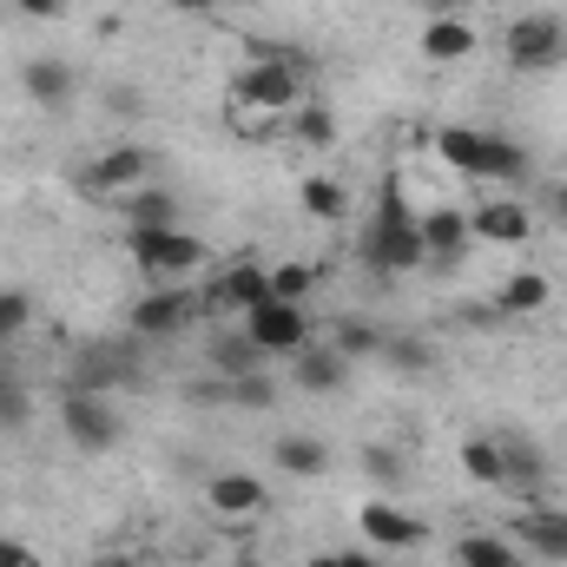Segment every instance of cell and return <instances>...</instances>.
Returning <instances> with one entry per match:
<instances>
[{
    "label": "cell",
    "instance_id": "cell-25",
    "mask_svg": "<svg viewBox=\"0 0 567 567\" xmlns=\"http://www.w3.org/2000/svg\"><path fill=\"white\" fill-rule=\"evenodd\" d=\"M455 561L462 567H522V555H515L502 535H462V542H455Z\"/></svg>",
    "mask_w": 567,
    "mask_h": 567
},
{
    "label": "cell",
    "instance_id": "cell-38",
    "mask_svg": "<svg viewBox=\"0 0 567 567\" xmlns=\"http://www.w3.org/2000/svg\"><path fill=\"white\" fill-rule=\"evenodd\" d=\"M337 561H343V567H383V561H377V555H357V548H343Z\"/></svg>",
    "mask_w": 567,
    "mask_h": 567
},
{
    "label": "cell",
    "instance_id": "cell-26",
    "mask_svg": "<svg viewBox=\"0 0 567 567\" xmlns=\"http://www.w3.org/2000/svg\"><path fill=\"white\" fill-rule=\"evenodd\" d=\"M502 462H508V488H522V495H535V488H542V455H535L528 442L502 435Z\"/></svg>",
    "mask_w": 567,
    "mask_h": 567
},
{
    "label": "cell",
    "instance_id": "cell-37",
    "mask_svg": "<svg viewBox=\"0 0 567 567\" xmlns=\"http://www.w3.org/2000/svg\"><path fill=\"white\" fill-rule=\"evenodd\" d=\"M13 7L33 13V20H53V13H60V0H13Z\"/></svg>",
    "mask_w": 567,
    "mask_h": 567
},
{
    "label": "cell",
    "instance_id": "cell-28",
    "mask_svg": "<svg viewBox=\"0 0 567 567\" xmlns=\"http://www.w3.org/2000/svg\"><path fill=\"white\" fill-rule=\"evenodd\" d=\"M303 212L323 218V225H337L343 218V185L337 178H303Z\"/></svg>",
    "mask_w": 567,
    "mask_h": 567
},
{
    "label": "cell",
    "instance_id": "cell-16",
    "mask_svg": "<svg viewBox=\"0 0 567 567\" xmlns=\"http://www.w3.org/2000/svg\"><path fill=\"white\" fill-rule=\"evenodd\" d=\"M20 86H27V100H33V106H47V113L73 106V66H66V60H27Z\"/></svg>",
    "mask_w": 567,
    "mask_h": 567
},
{
    "label": "cell",
    "instance_id": "cell-23",
    "mask_svg": "<svg viewBox=\"0 0 567 567\" xmlns=\"http://www.w3.org/2000/svg\"><path fill=\"white\" fill-rule=\"evenodd\" d=\"M390 370H403V377H423L429 363H435V350H429L423 337H410V330H383V350H377Z\"/></svg>",
    "mask_w": 567,
    "mask_h": 567
},
{
    "label": "cell",
    "instance_id": "cell-15",
    "mask_svg": "<svg viewBox=\"0 0 567 567\" xmlns=\"http://www.w3.org/2000/svg\"><path fill=\"white\" fill-rule=\"evenodd\" d=\"M515 542H522V548H535L542 561H567V515L535 502V508L515 522Z\"/></svg>",
    "mask_w": 567,
    "mask_h": 567
},
{
    "label": "cell",
    "instance_id": "cell-10",
    "mask_svg": "<svg viewBox=\"0 0 567 567\" xmlns=\"http://www.w3.org/2000/svg\"><path fill=\"white\" fill-rule=\"evenodd\" d=\"M290 383L310 390V396H337V390L350 383V357L330 350V343H303V350L290 357Z\"/></svg>",
    "mask_w": 567,
    "mask_h": 567
},
{
    "label": "cell",
    "instance_id": "cell-24",
    "mask_svg": "<svg viewBox=\"0 0 567 567\" xmlns=\"http://www.w3.org/2000/svg\"><path fill=\"white\" fill-rule=\"evenodd\" d=\"M278 468L284 475H323L330 468V449L317 435H284L278 442Z\"/></svg>",
    "mask_w": 567,
    "mask_h": 567
},
{
    "label": "cell",
    "instance_id": "cell-17",
    "mask_svg": "<svg viewBox=\"0 0 567 567\" xmlns=\"http://www.w3.org/2000/svg\"><path fill=\"white\" fill-rule=\"evenodd\" d=\"M265 350L245 337V330H225V337H212V370L225 377V383H238V377H265Z\"/></svg>",
    "mask_w": 567,
    "mask_h": 567
},
{
    "label": "cell",
    "instance_id": "cell-9",
    "mask_svg": "<svg viewBox=\"0 0 567 567\" xmlns=\"http://www.w3.org/2000/svg\"><path fill=\"white\" fill-rule=\"evenodd\" d=\"M357 528H363V542L370 548H423L429 542V528L416 522V515H403L396 502H363V515H357Z\"/></svg>",
    "mask_w": 567,
    "mask_h": 567
},
{
    "label": "cell",
    "instance_id": "cell-22",
    "mask_svg": "<svg viewBox=\"0 0 567 567\" xmlns=\"http://www.w3.org/2000/svg\"><path fill=\"white\" fill-rule=\"evenodd\" d=\"M495 310L508 317H528V310H548V278L542 271H515V278L495 290Z\"/></svg>",
    "mask_w": 567,
    "mask_h": 567
},
{
    "label": "cell",
    "instance_id": "cell-41",
    "mask_svg": "<svg viewBox=\"0 0 567 567\" xmlns=\"http://www.w3.org/2000/svg\"><path fill=\"white\" fill-rule=\"evenodd\" d=\"M93 567H133V561H126V555H100Z\"/></svg>",
    "mask_w": 567,
    "mask_h": 567
},
{
    "label": "cell",
    "instance_id": "cell-36",
    "mask_svg": "<svg viewBox=\"0 0 567 567\" xmlns=\"http://www.w3.org/2000/svg\"><path fill=\"white\" fill-rule=\"evenodd\" d=\"M0 567H33V555H27L13 535H0Z\"/></svg>",
    "mask_w": 567,
    "mask_h": 567
},
{
    "label": "cell",
    "instance_id": "cell-12",
    "mask_svg": "<svg viewBox=\"0 0 567 567\" xmlns=\"http://www.w3.org/2000/svg\"><path fill=\"white\" fill-rule=\"evenodd\" d=\"M416 231H423V251H429V265H455L462 251H468V212H449V205H435V212H423L416 218Z\"/></svg>",
    "mask_w": 567,
    "mask_h": 567
},
{
    "label": "cell",
    "instance_id": "cell-43",
    "mask_svg": "<svg viewBox=\"0 0 567 567\" xmlns=\"http://www.w3.org/2000/svg\"><path fill=\"white\" fill-rule=\"evenodd\" d=\"M310 567H343V561H337V555H317V561H310Z\"/></svg>",
    "mask_w": 567,
    "mask_h": 567
},
{
    "label": "cell",
    "instance_id": "cell-11",
    "mask_svg": "<svg viewBox=\"0 0 567 567\" xmlns=\"http://www.w3.org/2000/svg\"><path fill=\"white\" fill-rule=\"evenodd\" d=\"M205 502H212L218 522H258V515L271 508V495H265L258 475H212V482H205Z\"/></svg>",
    "mask_w": 567,
    "mask_h": 567
},
{
    "label": "cell",
    "instance_id": "cell-13",
    "mask_svg": "<svg viewBox=\"0 0 567 567\" xmlns=\"http://www.w3.org/2000/svg\"><path fill=\"white\" fill-rule=\"evenodd\" d=\"M468 231L488 238V245H522V238L535 231V218H528V205H515V198H488L482 212H468Z\"/></svg>",
    "mask_w": 567,
    "mask_h": 567
},
{
    "label": "cell",
    "instance_id": "cell-33",
    "mask_svg": "<svg viewBox=\"0 0 567 567\" xmlns=\"http://www.w3.org/2000/svg\"><path fill=\"white\" fill-rule=\"evenodd\" d=\"M297 140L303 145H337V120H330L323 106H303V113H297Z\"/></svg>",
    "mask_w": 567,
    "mask_h": 567
},
{
    "label": "cell",
    "instance_id": "cell-5",
    "mask_svg": "<svg viewBox=\"0 0 567 567\" xmlns=\"http://www.w3.org/2000/svg\"><path fill=\"white\" fill-rule=\"evenodd\" d=\"M60 423H66V435H73V449H86V455H106V449L120 442V416H113V403L93 396V390H66Z\"/></svg>",
    "mask_w": 567,
    "mask_h": 567
},
{
    "label": "cell",
    "instance_id": "cell-3",
    "mask_svg": "<svg viewBox=\"0 0 567 567\" xmlns=\"http://www.w3.org/2000/svg\"><path fill=\"white\" fill-rule=\"evenodd\" d=\"M126 245H133V265H140L145 278H185V271H198V265H205V245H198L192 231H178V225H145V231H126Z\"/></svg>",
    "mask_w": 567,
    "mask_h": 567
},
{
    "label": "cell",
    "instance_id": "cell-1",
    "mask_svg": "<svg viewBox=\"0 0 567 567\" xmlns=\"http://www.w3.org/2000/svg\"><path fill=\"white\" fill-rule=\"evenodd\" d=\"M363 265H370L377 278H403V271L429 265L423 231H416V218H410L396 178H383V192H377V225H370V238H363Z\"/></svg>",
    "mask_w": 567,
    "mask_h": 567
},
{
    "label": "cell",
    "instance_id": "cell-27",
    "mask_svg": "<svg viewBox=\"0 0 567 567\" xmlns=\"http://www.w3.org/2000/svg\"><path fill=\"white\" fill-rule=\"evenodd\" d=\"M330 350H343V357H377V350H383V330L363 323V317H343L337 337H330Z\"/></svg>",
    "mask_w": 567,
    "mask_h": 567
},
{
    "label": "cell",
    "instance_id": "cell-30",
    "mask_svg": "<svg viewBox=\"0 0 567 567\" xmlns=\"http://www.w3.org/2000/svg\"><path fill=\"white\" fill-rule=\"evenodd\" d=\"M488 178H508V185L528 178V152L515 140H495V133H488Z\"/></svg>",
    "mask_w": 567,
    "mask_h": 567
},
{
    "label": "cell",
    "instance_id": "cell-6",
    "mask_svg": "<svg viewBox=\"0 0 567 567\" xmlns=\"http://www.w3.org/2000/svg\"><path fill=\"white\" fill-rule=\"evenodd\" d=\"M238 100L258 106V113H290V106L303 100V80H297V66H284V60H258V66L238 73Z\"/></svg>",
    "mask_w": 567,
    "mask_h": 567
},
{
    "label": "cell",
    "instance_id": "cell-18",
    "mask_svg": "<svg viewBox=\"0 0 567 567\" xmlns=\"http://www.w3.org/2000/svg\"><path fill=\"white\" fill-rule=\"evenodd\" d=\"M271 297V271H258V265H231L225 278L212 284V303L218 310H258Z\"/></svg>",
    "mask_w": 567,
    "mask_h": 567
},
{
    "label": "cell",
    "instance_id": "cell-42",
    "mask_svg": "<svg viewBox=\"0 0 567 567\" xmlns=\"http://www.w3.org/2000/svg\"><path fill=\"white\" fill-rule=\"evenodd\" d=\"M555 212H561V225H567V185H561V192H555Z\"/></svg>",
    "mask_w": 567,
    "mask_h": 567
},
{
    "label": "cell",
    "instance_id": "cell-31",
    "mask_svg": "<svg viewBox=\"0 0 567 567\" xmlns=\"http://www.w3.org/2000/svg\"><path fill=\"white\" fill-rule=\"evenodd\" d=\"M212 396H225V403H245V410H271V377H238V383H218Z\"/></svg>",
    "mask_w": 567,
    "mask_h": 567
},
{
    "label": "cell",
    "instance_id": "cell-35",
    "mask_svg": "<svg viewBox=\"0 0 567 567\" xmlns=\"http://www.w3.org/2000/svg\"><path fill=\"white\" fill-rule=\"evenodd\" d=\"M363 468H370L377 482H403V455H396V449H383V442L363 455Z\"/></svg>",
    "mask_w": 567,
    "mask_h": 567
},
{
    "label": "cell",
    "instance_id": "cell-21",
    "mask_svg": "<svg viewBox=\"0 0 567 567\" xmlns=\"http://www.w3.org/2000/svg\"><path fill=\"white\" fill-rule=\"evenodd\" d=\"M462 475H468V482H482V488H508L502 442H495V435H468V442H462Z\"/></svg>",
    "mask_w": 567,
    "mask_h": 567
},
{
    "label": "cell",
    "instance_id": "cell-29",
    "mask_svg": "<svg viewBox=\"0 0 567 567\" xmlns=\"http://www.w3.org/2000/svg\"><path fill=\"white\" fill-rule=\"evenodd\" d=\"M27 323H33V303H27V290H20V284H7V290H0V350H7Z\"/></svg>",
    "mask_w": 567,
    "mask_h": 567
},
{
    "label": "cell",
    "instance_id": "cell-8",
    "mask_svg": "<svg viewBox=\"0 0 567 567\" xmlns=\"http://www.w3.org/2000/svg\"><path fill=\"white\" fill-rule=\"evenodd\" d=\"M133 337H145V343H158V337H178L185 323H192V297L178 290V284H158V290H145L140 303H133Z\"/></svg>",
    "mask_w": 567,
    "mask_h": 567
},
{
    "label": "cell",
    "instance_id": "cell-34",
    "mask_svg": "<svg viewBox=\"0 0 567 567\" xmlns=\"http://www.w3.org/2000/svg\"><path fill=\"white\" fill-rule=\"evenodd\" d=\"M0 423H27V396H20V383H13L7 350H0Z\"/></svg>",
    "mask_w": 567,
    "mask_h": 567
},
{
    "label": "cell",
    "instance_id": "cell-32",
    "mask_svg": "<svg viewBox=\"0 0 567 567\" xmlns=\"http://www.w3.org/2000/svg\"><path fill=\"white\" fill-rule=\"evenodd\" d=\"M310 265H278V271H271V297H278V303H303V297H310Z\"/></svg>",
    "mask_w": 567,
    "mask_h": 567
},
{
    "label": "cell",
    "instance_id": "cell-40",
    "mask_svg": "<svg viewBox=\"0 0 567 567\" xmlns=\"http://www.w3.org/2000/svg\"><path fill=\"white\" fill-rule=\"evenodd\" d=\"M165 7H178V13H205L212 0H165Z\"/></svg>",
    "mask_w": 567,
    "mask_h": 567
},
{
    "label": "cell",
    "instance_id": "cell-7",
    "mask_svg": "<svg viewBox=\"0 0 567 567\" xmlns=\"http://www.w3.org/2000/svg\"><path fill=\"white\" fill-rule=\"evenodd\" d=\"M145 158L140 145H113V152H100L86 172H80V192H93V198H126L133 185H145Z\"/></svg>",
    "mask_w": 567,
    "mask_h": 567
},
{
    "label": "cell",
    "instance_id": "cell-39",
    "mask_svg": "<svg viewBox=\"0 0 567 567\" xmlns=\"http://www.w3.org/2000/svg\"><path fill=\"white\" fill-rule=\"evenodd\" d=\"M429 13H462V7H468V0H423Z\"/></svg>",
    "mask_w": 567,
    "mask_h": 567
},
{
    "label": "cell",
    "instance_id": "cell-19",
    "mask_svg": "<svg viewBox=\"0 0 567 567\" xmlns=\"http://www.w3.org/2000/svg\"><path fill=\"white\" fill-rule=\"evenodd\" d=\"M423 53L429 60H468V53H475V27H468L462 13H429Z\"/></svg>",
    "mask_w": 567,
    "mask_h": 567
},
{
    "label": "cell",
    "instance_id": "cell-14",
    "mask_svg": "<svg viewBox=\"0 0 567 567\" xmlns=\"http://www.w3.org/2000/svg\"><path fill=\"white\" fill-rule=\"evenodd\" d=\"M435 158L455 165L462 178H488V133H475V126H435Z\"/></svg>",
    "mask_w": 567,
    "mask_h": 567
},
{
    "label": "cell",
    "instance_id": "cell-20",
    "mask_svg": "<svg viewBox=\"0 0 567 567\" xmlns=\"http://www.w3.org/2000/svg\"><path fill=\"white\" fill-rule=\"evenodd\" d=\"M120 212H126V231H145V225H178V198H172V192H158V185H133V192L120 198Z\"/></svg>",
    "mask_w": 567,
    "mask_h": 567
},
{
    "label": "cell",
    "instance_id": "cell-4",
    "mask_svg": "<svg viewBox=\"0 0 567 567\" xmlns=\"http://www.w3.org/2000/svg\"><path fill=\"white\" fill-rule=\"evenodd\" d=\"M245 337H251L265 357H297V350L310 343V323H303V310H297V303L265 297L258 310H245Z\"/></svg>",
    "mask_w": 567,
    "mask_h": 567
},
{
    "label": "cell",
    "instance_id": "cell-2",
    "mask_svg": "<svg viewBox=\"0 0 567 567\" xmlns=\"http://www.w3.org/2000/svg\"><path fill=\"white\" fill-rule=\"evenodd\" d=\"M502 53H508V66H515V73H555V66L567 60L561 13H522V20H508Z\"/></svg>",
    "mask_w": 567,
    "mask_h": 567
}]
</instances>
